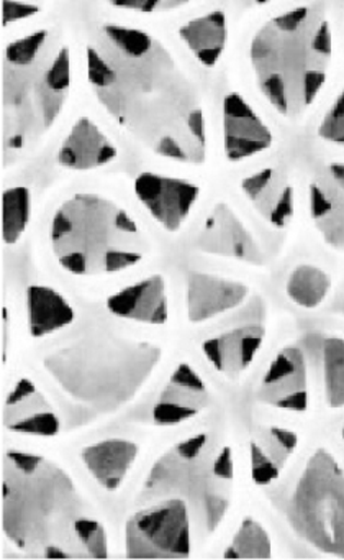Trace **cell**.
Returning a JSON list of instances; mask_svg holds the SVG:
<instances>
[{
    "mask_svg": "<svg viewBox=\"0 0 344 560\" xmlns=\"http://www.w3.org/2000/svg\"><path fill=\"white\" fill-rule=\"evenodd\" d=\"M209 402L210 395L205 383L192 366L180 363L154 406V422L159 425L180 424L187 419L195 418Z\"/></svg>",
    "mask_w": 344,
    "mask_h": 560,
    "instance_id": "5bb4252c",
    "label": "cell"
},
{
    "mask_svg": "<svg viewBox=\"0 0 344 560\" xmlns=\"http://www.w3.org/2000/svg\"><path fill=\"white\" fill-rule=\"evenodd\" d=\"M52 250L72 275H111L137 265L147 242L133 219L97 195H75L52 219Z\"/></svg>",
    "mask_w": 344,
    "mask_h": 560,
    "instance_id": "5b68a950",
    "label": "cell"
},
{
    "mask_svg": "<svg viewBox=\"0 0 344 560\" xmlns=\"http://www.w3.org/2000/svg\"><path fill=\"white\" fill-rule=\"evenodd\" d=\"M242 191L252 208L277 229H284L294 215V186L287 173L265 168L242 179Z\"/></svg>",
    "mask_w": 344,
    "mask_h": 560,
    "instance_id": "9a60e30c",
    "label": "cell"
},
{
    "mask_svg": "<svg viewBox=\"0 0 344 560\" xmlns=\"http://www.w3.org/2000/svg\"><path fill=\"white\" fill-rule=\"evenodd\" d=\"M264 340V329L258 326L238 327L203 342L209 362L228 378H238L254 360Z\"/></svg>",
    "mask_w": 344,
    "mask_h": 560,
    "instance_id": "ac0fdd59",
    "label": "cell"
},
{
    "mask_svg": "<svg viewBox=\"0 0 344 560\" xmlns=\"http://www.w3.org/2000/svg\"><path fill=\"white\" fill-rule=\"evenodd\" d=\"M117 156V149L87 117H81L62 142L58 163L69 170H94Z\"/></svg>",
    "mask_w": 344,
    "mask_h": 560,
    "instance_id": "d6986e66",
    "label": "cell"
},
{
    "mask_svg": "<svg viewBox=\"0 0 344 560\" xmlns=\"http://www.w3.org/2000/svg\"><path fill=\"white\" fill-rule=\"evenodd\" d=\"M199 248L205 254L248 264L261 265L264 261V255L248 229L226 205L215 206L210 212L200 232Z\"/></svg>",
    "mask_w": 344,
    "mask_h": 560,
    "instance_id": "4fadbf2b",
    "label": "cell"
},
{
    "mask_svg": "<svg viewBox=\"0 0 344 560\" xmlns=\"http://www.w3.org/2000/svg\"><path fill=\"white\" fill-rule=\"evenodd\" d=\"M324 393L330 408L344 406V340L328 337L323 342Z\"/></svg>",
    "mask_w": 344,
    "mask_h": 560,
    "instance_id": "83f0119b",
    "label": "cell"
},
{
    "mask_svg": "<svg viewBox=\"0 0 344 560\" xmlns=\"http://www.w3.org/2000/svg\"><path fill=\"white\" fill-rule=\"evenodd\" d=\"M310 206L327 244L344 250V189L328 172L310 186Z\"/></svg>",
    "mask_w": 344,
    "mask_h": 560,
    "instance_id": "603a6c76",
    "label": "cell"
},
{
    "mask_svg": "<svg viewBox=\"0 0 344 560\" xmlns=\"http://www.w3.org/2000/svg\"><path fill=\"white\" fill-rule=\"evenodd\" d=\"M115 8L128 9V11L143 12V14H156V12L173 11L190 4L193 0H107Z\"/></svg>",
    "mask_w": 344,
    "mask_h": 560,
    "instance_id": "d6a6232c",
    "label": "cell"
},
{
    "mask_svg": "<svg viewBox=\"0 0 344 560\" xmlns=\"http://www.w3.org/2000/svg\"><path fill=\"white\" fill-rule=\"evenodd\" d=\"M331 288V280L320 268L300 265L287 281V294L298 306L313 310L320 306Z\"/></svg>",
    "mask_w": 344,
    "mask_h": 560,
    "instance_id": "484cf974",
    "label": "cell"
},
{
    "mask_svg": "<svg viewBox=\"0 0 344 560\" xmlns=\"http://www.w3.org/2000/svg\"><path fill=\"white\" fill-rule=\"evenodd\" d=\"M87 74L98 103L144 149L174 162H205L199 88L159 40L105 25L87 47Z\"/></svg>",
    "mask_w": 344,
    "mask_h": 560,
    "instance_id": "6da1fadb",
    "label": "cell"
},
{
    "mask_svg": "<svg viewBox=\"0 0 344 560\" xmlns=\"http://www.w3.org/2000/svg\"><path fill=\"white\" fill-rule=\"evenodd\" d=\"M252 71L265 100L287 119H298L320 94L333 57L324 12L298 8L259 28L249 48Z\"/></svg>",
    "mask_w": 344,
    "mask_h": 560,
    "instance_id": "3957f363",
    "label": "cell"
},
{
    "mask_svg": "<svg viewBox=\"0 0 344 560\" xmlns=\"http://www.w3.org/2000/svg\"><path fill=\"white\" fill-rule=\"evenodd\" d=\"M3 424L9 431L22 434L49 438L59 432V419L51 405L26 378L20 380L12 393L7 396Z\"/></svg>",
    "mask_w": 344,
    "mask_h": 560,
    "instance_id": "2e32d148",
    "label": "cell"
},
{
    "mask_svg": "<svg viewBox=\"0 0 344 560\" xmlns=\"http://www.w3.org/2000/svg\"><path fill=\"white\" fill-rule=\"evenodd\" d=\"M228 559H268L271 557V537L268 530L252 520L246 517L233 537L232 544L225 550Z\"/></svg>",
    "mask_w": 344,
    "mask_h": 560,
    "instance_id": "4316f807",
    "label": "cell"
},
{
    "mask_svg": "<svg viewBox=\"0 0 344 560\" xmlns=\"http://www.w3.org/2000/svg\"><path fill=\"white\" fill-rule=\"evenodd\" d=\"M272 145V133L239 94L223 101V147L229 162H242Z\"/></svg>",
    "mask_w": 344,
    "mask_h": 560,
    "instance_id": "7c38bea8",
    "label": "cell"
},
{
    "mask_svg": "<svg viewBox=\"0 0 344 560\" xmlns=\"http://www.w3.org/2000/svg\"><path fill=\"white\" fill-rule=\"evenodd\" d=\"M138 447L123 439H108L82 451V460L87 465L92 477L107 488L117 490L127 477L133 462L137 460Z\"/></svg>",
    "mask_w": 344,
    "mask_h": 560,
    "instance_id": "7402d4cb",
    "label": "cell"
},
{
    "mask_svg": "<svg viewBox=\"0 0 344 560\" xmlns=\"http://www.w3.org/2000/svg\"><path fill=\"white\" fill-rule=\"evenodd\" d=\"M246 296V284L213 275L195 273L187 283V316L192 323H203L226 311L235 310Z\"/></svg>",
    "mask_w": 344,
    "mask_h": 560,
    "instance_id": "e0dca14e",
    "label": "cell"
},
{
    "mask_svg": "<svg viewBox=\"0 0 344 560\" xmlns=\"http://www.w3.org/2000/svg\"><path fill=\"white\" fill-rule=\"evenodd\" d=\"M288 521L301 539L344 559V470L324 448H318L305 465Z\"/></svg>",
    "mask_w": 344,
    "mask_h": 560,
    "instance_id": "ba28073f",
    "label": "cell"
},
{
    "mask_svg": "<svg viewBox=\"0 0 344 560\" xmlns=\"http://www.w3.org/2000/svg\"><path fill=\"white\" fill-rule=\"evenodd\" d=\"M48 31H39L22 40L12 42L5 48V63L15 65V67L35 63L48 45Z\"/></svg>",
    "mask_w": 344,
    "mask_h": 560,
    "instance_id": "f546056e",
    "label": "cell"
},
{
    "mask_svg": "<svg viewBox=\"0 0 344 560\" xmlns=\"http://www.w3.org/2000/svg\"><path fill=\"white\" fill-rule=\"evenodd\" d=\"M71 88V55L66 47L25 67L5 63L2 74L3 147L23 150L38 142L61 114Z\"/></svg>",
    "mask_w": 344,
    "mask_h": 560,
    "instance_id": "52a82bcc",
    "label": "cell"
},
{
    "mask_svg": "<svg viewBox=\"0 0 344 560\" xmlns=\"http://www.w3.org/2000/svg\"><path fill=\"white\" fill-rule=\"evenodd\" d=\"M39 11L38 4L35 2H20V0H3L2 15L3 25L13 24L16 21L32 18Z\"/></svg>",
    "mask_w": 344,
    "mask_h": 560,
    "instance_id": "836d02e7",
    "label": "cell"
},
{
    "mask_svg": "<svg viewBox=\"0 0 344 560\" xmlns=\"http://www.w3.org/2000/svg\"><path fill=\"white\" fill-rule=\"evenodd\" d=\"M258 4H268V2H272V0H256Z\"/></svg>",
    "mask_w": 344,
    "mask_h": 560,
    "instance_id": "e575fe53",
    "label": "cell"
},
{
    "mask_svg": "<svg viewBox=\"0 0 344 560\" xmlns=\"http://www.w3.org/2000/svg\"><path fill=\"white\" fill-rule=\"evenodd\" d=\"M318 136L327 142L344 147V90L318 127Z\"/></svg>",
    "mask_w": 344,
    "mask_h": 560,
    "instance_id": "1f68e13d",
    "label": "cell"
},
{
    "mask_svg": "<svg viewBox=\"0 0 344 560\" xmlns=\"http://www.w3.org/2000/svg\"><path fill=\"white\" fill-rule=\"evenodd\" d=\"M258 398L288 411L308 408L307 365L300 350L288 347L275 357L259 386Z\"/></svg>",
    "mask_w": 344,
    "mask_h": 560,
    "instance_id": "8fae6325",
    "label": "cell"
},
{
    "mask_svg": "<svg viewBox=\"0 0 344 560\" xmlns=\"http://www.w3.org/2000/svg\"><path fill=\"white\" fill-rule=\"evenodd\" d=\"M297 444V434L287 429L268 428L259 431L249 445L254 483L269 485L277 480Z\"/></svg>",
    "mask_w": 344,
    "mask_h": 560,
    "instance_id": "44dd1931",
    "label": "cell"
},
{
    "mask_svg": "<svg viewBox=\"0 0 344 560\" xmlns=\"http://www.w3.org/2000/svg\"><path fill=\"white\" fill-rule=\"evenodd\" d=\"M29 219L28 189L16 186L2 196V237L12 245L22 237Z\"/></svg>",
    "mask_w": 344,
    "mask_h": 560,
    "instance_id": "f1b7e54d",
    "label": "cell"
},
{
    "mask_svg": "<svg viewBox=\"0 0 344 560\" xmlns=\"http://www.w3.org/2000/svg\"><path fill=\"white\" fill-rule=\"evenodd\" d=\"M75 533H78L79 542L84 547L85 553L92 559H105L107 553V536H105L104 526L97 520L88 516H82L75 523Z\"/></svg>",
    "mask_w": 344,
    "mask_h": 560,
    "instance_id": "4dcf8cb0",
    "label": "cell"
},
{
    "mask_svg": "<svg viewBox=\"0 0 344 560\" xmlns=\"http://www.w3.org/2000/svg\"><path fill=\"white\" fill-rule=\"evenodd\" d=\"M82 516L84 501L61 467L41 455L7 452L3 530L19 549L46 559L87 557L75 533Z\"/></svg>",
    "mask_w": 344,
    "mask_h": 560,
    "instance_id": "7a4b0ae2",
    "label": "cell"
},
{
    "mask_svg": "<svg viewBox=\"0 0 344 560\" xmlns=\"http://www.w3.org/2000/svg\"><path fill=\"white\" fill-rule=\"evenodd\" d=\"M180 38L197 60L205 67L218 63L226 45V18L222 11L210 12L182 25Z\"/></svg>",
    "mask_w": 344,
    "mask_h": 560,
    "instance_id": "d4e9b609",
    "label": "cell"
},
{
    "mask_svg": "<svg viewBox=\"0 0 344 560\" xmlns=\"http://www.w3.org/2000/svg\"><path fill=\"white\" fill-rule=\"evenodd\" d=\"M232 488V448L218 447L209 434L193 435L174 445L154 464L146 480L151 497L186 501L206 533L222 523L229 508Z\"/></svg>",
    "mask_w": 344,
    "mask_h": 560,
    "instance_id": "8992f818",
    "label": "cell"
},
{
    "mask_svg": "<svg viewBox=\"0 0 344 560\" xmlns=\"http://www.w3.org/2000/svg\"><path fill=\"white\" fill-rule=\"evenodd\" d=\"M107 307L115 316L140 320L146 324H164L167 320V300L164 280L156 277L124 288L120 293L108 298Z\"/></svg>",
    "mask_w": 344,
    "mask_h": 560,
    "instance_id": "ffe728a7",
    "label": "cell"
},
{
    "mask_svg": "<svg viewBox=\"0 0 344 560\" xmlns=\"http://www.w3.org/2000/svg\"><path fill=\"white\" fill-rule=\"evenodd\" d=\"M134 192L164 229L176 232L192 211L200 189L183 179L141 173L134 182Z\"/></svg>",
    "mask_w": 344,
    "mask_h": 560,
    "instance_id": "30bf717a",
    "label": "cell"
},
{
    "mask_svg": "<svg viewBox=\"0 0 344 560\" xmlns=\"http://www.w3.org/2000/svg\"><path fill=\"white\" fill-rule=\"evenodd\" d=\"M343 439H344V429H343Z\"/></svg>",
    "mask_w": 344,
    "mask_h": 560,
    "instance_id": "d590c367",
    "label": "cell"
},
{
    "mask_svg": "<svg viewBox=\"0 0 344 560\" xmlns=\"http://www.w3.org/2000/svg\"><path fill=\"white\" fill-rule=\"evenodd\" d=\"M26 311L33 337L48 336L74 320V310L51 288L29 287L26 290Z\"/></svg>",
    "mask_w": 344,
    "mask_h": 560,
    "instance_id": "cb8c5ba5",
    "label": "cell"
},
{
    "mask_svg": "<svg viewBox=\"0 0 344 560\" xmlns=\"http://www.w3.org/2000/svg\"><path fill=\"white\" fill-rule=\"evenodd\" d=\"M131 559H186L190 556L189 508L179 498L138 511L124 529Z\"/></svg>",
    "mask_w": 344,
    "mask_h": 560,
    "instance_id": "9c48e42d",
    "label": "cell"
},
{
    "mask_svg": "<svg viewBox=\"0 0 344 560\" xmlns=\"http://www.w3.org/2000/svg\"><path fill=\"white\" fill-rule=\"evenodd\" d=\"M159 360L153 343L92 334L56 349L43 363L72 398L111 409L133 399Z\"/></svg>",
    "mask_w": 344,
    "mask_h": 560,
    "instance_id": "277c9868",
    "label": "cell"
}]
</instances>
